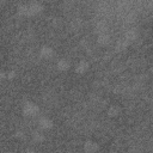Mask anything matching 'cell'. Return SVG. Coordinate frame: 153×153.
I'll list each match as a JSON object with an SVG mask.
<instances>
[{"label": "cell", "instance_id": "cell-2", "mask_svg": "<svg viewBox=\"0 0 153 153\" xmlns=\"http://www.w3.org/2000/svg\"><path fill=\"white\" fill-rule=\"evenodd\" d=\"M99 148V143L92 139H87L82 145V149L85 153H98Z\"/></svg>", "mask_w": 153, "mask_h": 153}, {"label": "cell", "instance_id": "cell-8", "mask_svg": "<svg viewBox=\"0 0 153 153\" xmlns=\"http://www.w3.org/2000/svg\"><path fill=\"white\" fill-rule=\"evenodd\" d=\"M106 112H108V116L109 117H117L121 114V108L118 105H116V104H111L108 108Z\"/></svg>", "mask_w": 153, "mask_h": 153}, {"label": "cell", "instance_id": "cell-12", "mask_svg": "<svg viewBox=\"0 0 153 153\" xmlns=\"http://www.w3.org/2000/svg\"><path fill=\"white\" fill-rule=\"evenodd\" d=\"M136 31L135 30H133V29H129L128 31H126V41H130V39H135V37H136Z\"/></svg>", "mask_w": 153, "mask_h": 153}, {"label": "cell", "instance_id": "cell-6", "mask_svg": "<svg viewBox=\"0 0 153 153\" xmlns=\"http://www.w3.org/2000/svg\"><path fill=\"white\" fill-rule=\"evenodd\" d=\"M88 67H90L88 61H86V60H80V61L76 63V66H75L74 71H75V73H76V74H84V73H86V72H87Z\"/></svg>", "mask_w": 153, "mask_h": 153}, {"label": "cell", "instance_id": "cell-4", "mask_svg": "<svg viewBox=\"0 0 153 153\" xmlns=\"http://www.w3.org/2000/svg\"><path fill=\"white\" fill-rule=\"evenodd\" d=\"M38 55L43 59V60H50L54 55H55V50L54 48H51L50 45H42L38 50Z\"/></svg>", "mask_w": 153, "mask_h": 153}, {"label": "cell", "instance_id": "cell-1", "mask_svg": "<svg viewBox=\"0 0 153 153\" xmlns=\"http://www.w3.org/2000/svg\"><path fill=\"white\" fill-rule=\"evenodd\" d=\"M22 112L24 116L26 117H33L36 115L39 114V106L35 103V102H31V100H27L23 104V108H22Z\"/></svg>", "mask_w": 153, "mask_h": 153}, {"label": "cell", "instance_id": "cell-7", "mask_svg": "<svg viewBox=\"0 0 153 153\" xmlns=\"http://www.w3.org/2000/svg\"><path fill=\"white\" fill-rule=\"evenodd\" d=\"M69 67H71V62L65 57H60L56 61V68L60 72H66V71L69 69Z\"/></svg>", "mask_w": 153, "mask_h": 153}, {"label": "cell", "instance_id": "cell-17", "mask_svg": "<svg viewBox=\"0 0 153 153\" xmlns=\"http://www.w3.org/2000/svg\"><path fill=\"white\" fill-rule=\"evenodd\" d=\"M108 153H118V152H117V151H115V149H111V151H109Z\"/></svg>", "mask_w": 153, "mask_h": 153}, {"label": "cell", "instance_id": "cell-16", "mask_svg": "<svg viewBox=\"0 0 153 153\" xmlns=\"http://www.w3.org/2000/svg\"><path fill=\"white\" fill-rule=\"evenodd\" d=\"M1 79H5V72H2V71H0V80Z\"/></svg>", "mask_w": 153, "mask_h": 153}, {"label": "cell", "instance_id": "cell-14", "mask_svg": "<svg viewBox=\"0 0 153 153\" xmlns=\"http://www.w3.org/2000/svg\"><path fill=\"white\" fill-rule=\"evenodd\" d=\"M13 136L16 137V139H19V140H23V139H25V133L23 131V130H16L14 131V134H13Z\"/></svg>", "mask_w": 153, "mask_h": 153}, {"label": "cell", "instance_id": "cell-10", "mask_svg": "<svg viewBox=\"0 0 153 153\" xmlns=\"http://www.w3.org/2000/svg\"><path fill=\"white\" fill-rule=\"evenodd\" d=\"M17 13L23 17H30V11H29V5L27 4H22L17 7Z\"/></svg>", "mask_w": 153, "mask_h": 153}, {"label": "cell", "instance_id": "cell-3", "mask_svg": "<svg viewBox=\"0 0 153 153\" xmlns=\"http://www.w3.org/2000/svg\"><path fill=\"white\" fill-rule=\"evenodd\" d=\"M37 124H38V128L42 129V130H49L54 127V121L48 117V116H41L37 121Z\"/></svg>", "mask_w": 153, "mask_h": 153}, {"label": "cell", "instance_id": "cell-11", "mask_svg": "<svg viewBox=\"0 0 153 153\" xmlns=\"http://www.w3.org/2000/svg\"><path fill=\"white\" fill-rule=\"evenodd\" d=\"M97 42H98V44H100V45H106V44L110 42V36H109L108 33H105V32H102V33L98 35Z\"/></svg>", "mask_w": 153, "mask_h": 153}, {"label": "cell", "instance_id": "cell-15", "mask_svg": "<svg viewBox=\"0 0 153 153\" xmlns=\"http://www.w3.org/2000/svg\"><path fill=\"white\" fill-rule=\"evenodd\" d=\"M24 153H36V151L33 148H27V149H25Z\"/></svg>", "mask_w": 153, "mask_h": 153}, {"label": "cell", "instance_id": "cell-9", "mask_svg": "<svg viewBox=\"0 0 153 153\" xmlns=\"http://www.w3.org/2000/svg\"><path fill=\"white\" fill-rule=\"evenodd\" d=\"M32 140L36 142V143H42V142H44L45 141V135H44V133L43 131H41V130H35V131H32Z\"/></svg>", "mask_w": 153, "mask_h": 153}, {"label": "cell", "instance_id": "cell-5", "mask_svg": "<svg viewBox=\"0 0 153 153\" xmlns=\"http://www.w3.org/2000/svg\"><path fill=\"white\" fill-rule=\"evenodd\" d=\"M43 10H44V6H43V4H42V2L33 1V2H30V4H29L30 17H31V16H36V14H38V13H41Z\"/></svg>", "mask_w": 153, "mask_h": 153}, {"label": "cell", "instance_id": "cell-13", "mask_svg": "<svg viewBox=\"0 0 153 153\" xmlns=\"http://www.w3.org/2000/svg\"><path fill=\"white\" fill-rule=\"evenodd\" d=\"M16 76H17V72L14 69H10L7 73H5V78L7 80H13V79H16Z\"/></svg>", "mask_w": 153, "mask_h": 153}]
</instances>
